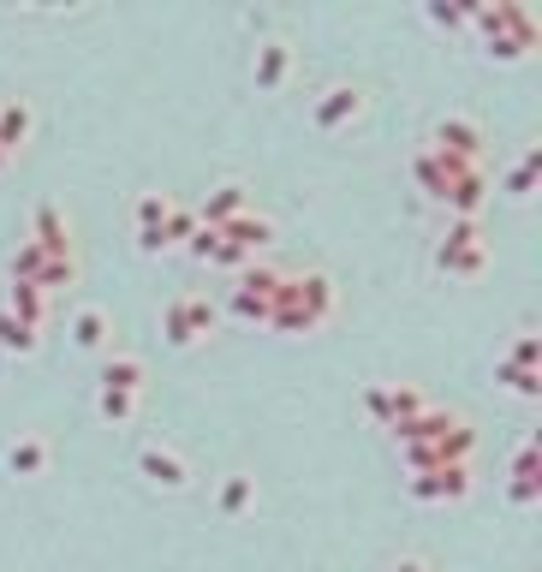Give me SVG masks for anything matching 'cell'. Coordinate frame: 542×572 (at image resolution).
<instances>
[{"instance_id":"1","label":"cell","mask_w":542,"mask_h":572,"mask_svg":"<svg viewBox=\"0 0 542 572\" xmlns=\"http://www.w3.org/2000/svg\"><path fill=\"white\" fill-rule=\"evenodd\" d=\"M334 311H340V287L328 281V274H286L281 281V299H274V311H269V328H281V334H316V328H328Z\"/></svg>"},{"instance_id":"2","label":"cell","mask_w":542,"mask_h":572,"mask_svg":"<svg viewBox=\"0 0 542 572\" xmlns=\"http://www.w3.org/2000/svg\"><path fill=\"white\" fill-rule=\"evenodd\" d=\"M471 24L483 31V48L501 54V61H519V54L536 48V12L531 7H512V0H501V7H471Z\"/></svg>"},{"instance_id":"3","label":"cell","mask_w":542,"mask_h":572,"mask_svg":"<svg viewBox=\"0 0 542 572\" xmlns=\"http://www.w3.org/2000/svg\"><path fill=\"white\" fill-rule=\"evenodd\" d=\"M161 334H167V346H203L221 334V304L209 299V292H173L167 304H161Z\"/></svg>"},{"instance_id":"4","label":"cell","mask_w":542,"mask_h":572,"mask_svg":"<svg viewBox=\"0 0 542 572\" xmlns=\"http://www.w3.org/2000/svg\"><path fill=\"white\" fill-rule=\"evenodd\" d=\"M281 281H286V269H274V262H245L239 281L227 292V311L245 322H269L274 299H281Z\"/></svg>"},{"instance_id":"5","label":"cell","mask_w":542,"mask_h":572,"mask_svg":"<svg viewBox=\"0 0 542 572\" xmlns=\"http://www.w3.org/2000/svg\"><path fill=\"white\" fill-rule=\"evenodd\" d=\"M483 262H489V239H483V222H465V215H453L442 245H435V269L442 274H483Z\"/></svg>"},{"instance_id":"6","label":"cell","mask_w":542,"mask_h":572,"mask_svg":"<svg viewBox=\"0 0 542 572\" xmlns=\"http://www.w3.org/2000/svg\"><path fill=\"white\" fill-rule=\"evenodd\" d=\"M131 465H138V477L143 483H155V489H167V495H180V489H192V460H185L173 442H161V435H150L138 453H131Z\"/></svg>"},{"instance_id":"7","label":"cell","mask_w":542,"mask_h":572,"mask_svg":"<svg viewBox=\"0 0 542 572\" xmlns=\"http://www.w3.org/2000/svg\"><path fill=\"white\" fill-rule=\"evenodd\" d=\"M24 239H31L48 262L78 269V245H72V222H66L61 203H36V209H31V233H24Z\"/></svg>"},{"instance_id":"8","label":"cell","mask_w":542,"mask_h":572,"mask_svg":"<svg viewBox=\"0 0 542 572\" xmlns=\"http://www.w3.org/2000/svg\"><path fill=\"white\" fill-rule=\"evenodd\" d=\"M471 489H477L471 465H430V472L405 477V495H412V501H465Z\"/></svg>"},{"instance_id":"9","label":"cell","mask_w":542,"mask_h":572,"mask_svg":"<svg viewBox=\"0 0 542 572\" xmlns=\"http://www.w3.org/2000/svg\"><path fill=\"white\" fill-rule=\"evenodd\" d=\"M423 150H435L447 161H477L483 155V126L471 114H442V120L430 126V143H423Z\"/></svg>"},{"instance_id":"10","label":"cell","mask_w":542,"mask_h":572,"mask_svg":"<svg viewBox=\"0 0 542 572\" xmlns=\"http://www.w3.org/2000/svg\"><path fill=\"white\" fill-rule=\"evenodd\" d=\"M364 120V90L358 84H328L322 96H311V126L316 131H346Z\"/></svg>"},{"instance_id":"11","label":"cell","mask_w":542,"mask_h":572,"mask_svg":"<svg viewBox=\"0 0 542 572\" xmlns=\"http://www.w3.org/2000/svg\"><path fill=\"white\" fill-rule=\"evenodd\" d=\"M292 66H299V54H292L286 36H262V42H257V54H251L257 90H286V84H292Z\"/></svg>"},{"instance_id":"12","label":"cell","mask_w":542,"mask_h":572,"mask_svg":"<svg viewBox=\"0 0 542 572\" xmlns=\"http://www.w3.org/2000/svg\"><path fill=\"white\" fill-rule=\"evenodd\" d=\"M143 381H150V364L138 352H126V346L101 352V376H96L101 393H143Z\"/></svg>"},{"instance_id":"13","label":"cell","mask_w":542,"mask_h":572,"mask_svg":"<svg viewBox=\"0 0 542 572\" xmlns=\"http://www.w3.org/2000/svg\"><path fill=\"white\" fill-rule=\"evenodd\" d=\"M48 460H54V447H48V435H36V430H19L7 447H0L7 477H48Z\"/></svg>"},{"instance_id":"14","label":"cell","mask_w":542,"mask_h":572,"mask_svg":"<svg viewBox=\"0 0 542 572\" xmlns=\"http://www.w3.org/2000/svg\"><path fill=\"white\" fill-rule=\"evenodd\" d=\"M66 334L78 352H108L113 346V311L108 304H78V311L66 316Z\"/></svg>"},{"instance_id":"15","label":"cell","mask_w":542,"mask_h":572,"mask_svg":"<svg viewBox=\"0 0 542 572\" xmlns=\"http://www.w3.org/2000/svg\"><path fill=\"white\" fill-rule=\"evenodd\" d=\"M251 209V191H245L239 180H221L209 191V197L197 203V227H209V233H221L227 222H239V215Z\"/></svg>"},{"instance_id":"16","label":"cell","mask_w":542,"mask_h":572,"mask_svg":"<svg viewBox=\"0 0 542 572\" xmlns=\"http://www.w3.org/2000/svg\"><path fill=\"white\" fill-rule=\"evenodd\" d=\"M221 239H227V251L239 257V262H251L257 251H269L274 222H269V215H251V209H245L239 222H227V227H221Z\"/></svg>"},{"instance_id":"17","label":"cell","mask_w":542,"mask_h":572,"mask_svg":"<svg viewBox=\"0 0 542 572\" xmlns=\"http://www.w3.org/2000/svg\"><path fill=\"white\" fill-rule=\"evenodd\" d=\"M31 131H36V108H31V96H0V150L19 155L24 143H31Z\"/></svg>"},{"instance_id":"18","label":"cell","mask_w":542,"mask_h":572,"mask_svg":"<svg viewBox=\"0 0 542 572\" xmlns=\"http://www.w3.org/2000/svg\"><path fill=\"white\" fill-rule=\"evenodd\" d=\"M215 507H221V519H245V512L257 507V477L251 472H227L215 483Z\"/></svg>"},{"instance_id":"19","label":"cell","mask_w":542,"mask_h":572,"mask_svg":"<svg viewBox=\"0 0 542 572\" xmlns=\"http://www.w3.org/2000/svg\"><path fill=\"white\" fill-rule=\"evenodd\" d=\"M192 239H197V209H192V203H173L161 233L143 245V251H180V245H192Z\"/></svg>"},{"instance_id":"20","label":"cell","mask_w":542,"mask_h":572,"mask_svg":"<svg viewBox=\"0 0 542 572\" xmlns=\"http://www.w3.org/2000/svg\"><path fill=\"white\" fill-rule=\"evenodd\" d=\"M167 209H173V197L167 191H138V203H131V227H138V251L161 233V222H167Z\"/></svg>"},{"instance_id":"21","label":"cell","mask_w":542,"mask_h":572,"mask_svg":"<svg viewBox=\"0 0 542 572\" xmlns=\"http://www.w3.org/2000/svg\"><path fill=\"white\" fill-rule=\"evenodd\" d=\"M7 311L19 316V322H31V328H48V316H54V292H42V287H19V281H12Z\"/></svg>"},{"instance_id":"22","label":"cell","mask_w":542,"mask_h":572,"mask_svg":"<svg viewBox=\"0 0 542 572\" xmlns=\"http://www.w3.org/2000/svg\"><path fill=\"white\" fill-rule=\"evenodd\" d=\"M0 352H7V358H36V352H42V328L19 322L7 304H0Z\"/></svg>"},{"instance_id":"23","label":"cell","mask_w":542,"mask_h":572,"mask_svg":"<svg viewBox=\"0 0 542 572\" xmlns=\"http://www.w3.org/2000/svg\"><path fill=\"white\" fill-rule=\"evenodd\" d=\"M423 406H430V400H423V388H412V381H388V412H393V423H388V430L412 423V418L423 412Z\"/></svg>"},{"instance_id":"24","label":"cell","mask_w":542,"mask_h":572,"mask_svg":"<svg viewBox=\"0 0 542 572\" xmlns=\"http://www.w3.org/2000/svg\"><path fill=\"white\" fill-rule=\"evenodd\" d=\"M536 168H542V150H536V143H524V150H519V161L507 168V197H531Z\"/></svg>"},{"instance_id":"25","label":"cell","mask_w":542,"mask_h":572,"mask_svg":"<svg viewBox=\"0 0 542 572\" xmlns=\"http://www.w3.org/2000/svg\"><path fill=\"white\" fill-rule=\"evenodd\" d=\"M96 412L108 418V423H138L143 393H101V388H96Z\"/></svg>"},{"instance_id":"26","label":"cell","mask_w":542,"mask_h":572,"mask_svg":"<svg viewBox=\"0 0 542 572\" xmlns=\"http://www.w3.org/2000/svg\"><path fill=\"white\" fill-rule=\"evenodd\" d=\"M495 381H501L507 393H524V400H531V393L542 388L536 370H519V364H501V358H495Z\"/></svg>"},{"instance_id":"27","label":"cell","mask_w":542,"mask_h":572,"mask_svg":"<svg viewBox=\"0 0 542 572\" xmlns=\"http://www.w3.org/2000/svg\"><path fill=\"white\" fill-rule=\"evenodd\" d=\"M501 364H519V370H536V364H542V341H536L531 328H524L519 341L507 346V358H501Z\"/></svg>"},{"instance_id":"28","label":"cell","mask_w":542,"mask_h":572,"mask_svg":"<svg viewBox=\"0 0 542 572\" xmlns=\"http://www.w3.org/2000/svg\"><path fill=\"white\" fill-rule=\"evenodd\" d=\"M364 412L382 423V430L393 423V412H388V381H370V388H364Z\"/></svg>"},{"instance_id":"29","label":"cell","mask_w":542,"mask_h":572,"mask_svg":"<svg viewBox=\"0 0 542 572\" xmlns=\"http://www.w3.org/2000/svg\"><path fill=\"white\" fill-rule=\"evenodd\" d=\"M388 572H430V561H423V554H400V561H393Z\"/></svg>"},{"instance_id":"30","label":"cell","mask_w":542,"mask_h":572,"mask_svg":"<svg viewBox=\"0 0 542 572\" xmlns=\"http://www.w3.org/2000/svg\"><path fill=\"white\" fill-rule=\"evenodd\" d=\"M7 161H12V155H7V150H0V168H7Z\"/></svg>"}]
</instances>
